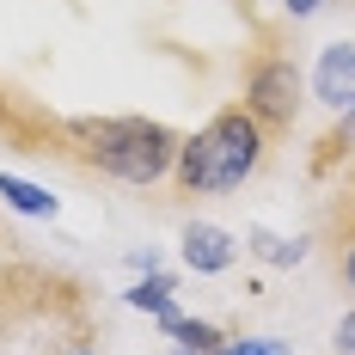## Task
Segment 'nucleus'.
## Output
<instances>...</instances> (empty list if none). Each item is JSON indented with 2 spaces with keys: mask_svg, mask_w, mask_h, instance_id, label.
Listing matches in <instances>:
<instances>
[{
  "mask_svg": "<svg viewBox=\"0 0 355 355\" xmlns=\"http://www.w3.org/2000/svg\"><path fill=\"white\" fill-rule=\"evenodd\" d=\"M263 159H270V135L251 123L245 105H227V110H214L196 135H184L172 184H178V196H227L245 178H257Z\"/></svg>",
  "mask_w": 355,
  "mask_h": 355,
  "instance_id": "1",
  "label": "nucleus"
},
{
  "mask_svg": "<svg viewBox=\"0 0 355 355\" xmlns=\"http://www.w3.org/2000/svg\"><path fill=\"white\" fill-rule=\"evenodd\" d=\"M68 135L80 141L86 166H98L116 184H135V190L172 178L178 147H184V135L159 116H73Z\"/></svg>",
  "mask_w": 355,
  "mask_h": 355,
  "instance_id": "2",
  "label": "nucleus"
},
{
  "mask_svg": "<svg viewBox=\"0 0 355 355\" xmlns=\"http://www.w3.org/2000/svg\"><path fill=\"white\" fill-rule=\"evenodd\" d=\"M239 105L251 110V123H257L270 141L294 135L300 105H306V80H300V62L288 55L282 43L251 49V62H245V98H239Z\"/></svg>",
  "mask_w": 355,
  "mask_h": 355,
  "instance_id": "3",
  "label": "nucleus"
},
{
  "mask_svg": "<svg viewBox=\"0 0 355 355\" xmlns=\"http://www.w3.org/2000/svg\"><path fill=\"white\" fill-rule=\"evenodd\" d=\"M233 257H239V245H233L227 227H209V220H190V227H184V263H190L196 276L233 270Z\"/></svg>",
  "mask_w": 355,
  "mask_h": 355,
  "instance_id": "4",
  "label": "nucleus"
},
{
  "mask_svg": "<svg viewBox=\"0 0 355 355\" xmlns=\"http://www.w3.org/2000/svg\"><path fill=\"white\" fill-rule=\"evenodd\" d=\"M313 92H319L331 110H349L355 105V43H331V49H319Z\"/></svg>",
  "mask_w": 355,
  "mask_h": 355,
  "instance_id": "5",
  "label": "nucleus"
},
{
  "mask_svg": "<svg viewBox=\"0 0 355 355\" xmlns=\"http://www.w3.org/2000/svg\"><path fill=\"white\" fill-rule=\"evenodd\" d=\"M349 153H355V105L343 110V116H337V129H324V141L313 147V178H324L337 159H349Z\"/></svg>",
  "mask_w": 355,
  "mask_h": 355,
  "instance_id": "6",
  "label": "nucleus"
},
{
  "mask_svg": "<svg viewBox=\"0 0 355 355\" xmlns=\"http://www.w3.org/2000/svg\"><path fill=\"white\" fill-rule=\"evenodd\" d=\"M166 324V337H178L190 355H214L227 337H220V324H209V319H184V313H172V319H159Z\"/></svg>",
  "mask_w": 355,
  "mask_h": 355,
  "instance_id": "7",
  "label": "nucleus"
},
{
  "mask_svg": "<svg viewBox=\"0 0 355 355\" xmlns=\"http://www.w3.org/2000/svg\"><path fill=\"white\" fill-rule=\"evenodd\" d=\"M0 202L19 209V214H37V220L55 214V196L49 190H37V184H25V178H12V172H0Z\"/></svg>",
  "mask_w": 355,
  "mask_h": 355,
  "instance_id": "8",
  "label": "nucleus"
},
{
  "mask_svg": "<svg viewBox=\"0 0 355 355\" xmlns=\"http://www.w3.org/2000/svg\"><path fill=\"white\" fill-rule=\"evenodd\" d=\"M135 313H153V319H172L178 306H172V276H147V282H135L129 294H123Z\"/></svg>",
  "mask_w": 355,
  "mask_h": 355,
  "instance_id": "9",
  "label": "nucleus"
},
{
  "mask_svg": "<svg viewBox=\"0 0 355 355\" xmlns=\"http://www.w3.org/2000/svg\"><path fill=\"white\" fill-rule=\"evenodd\" d=\"M251 257H263V263H300L306 257V239H282V233L251 227Z\"/></svg>",
  "mask_w": 355,
  "mask_h": 355,
  "instance_id": "10",
  "label": "nucleus"
},
{
  "mask_svg": "<svg viewBox=\"0 0 355 355\" xmlns=\"http://www.w3.org/2000/svg\"><path fill=\"white\" fill-rule=\"evenodd\" d=\"M349 227H355V172H349V184L331 196V209H324V239H331V233H349Z\"/></svg>",
  "mask_w": 355,
  "mask_h": 355,
  "instance_id": "11",
  "label": "nucleus"
},
{
  "mask_svg": "<svg viewBox=\"0 0 355 355\" xmlns=\"http://www.w3.org/2000/svg\"><path fill=\"white\" fill-rule=\"evenodd\" d=\"M331 270H337V282L355 294V227L349 233H331Z\"/></svg>",
  "mask_w": 355,
  "mask_h": 355,
  "instance_id": "12",
  "label": "nucleus"
},
{
  "mask_svg": "<svg viewBox=\"0 0 355 355\" xmlns=\"http://www.w3.org/2000/svg\"><path fill=\"white\" fill-rule=\"evenodd\" d=\"M214 355H288L282 343H270V337H239V343H220Z\"/></svg>",
  "mask_w": 355,
  "mask_h": 355,
  "instance_id": "13",
  "label": "nucleus"
},
{
  "mask_svg": "<svg viewBox=\"0 0 355 355\" xmlns=\"http://www.w3.org/2000/svg\"><path fill=\"white\" fill-rule=\"evenodd\" d=\"M337 355H355V313L337 319Z\"/></svg>",
  "mask_w": 355,
  "mask_h": 355,
  "instance_id": "14",
  "label": "nucleus"
},
{
  "mask_svg": "<svg viewBox=\"0 0 355 355\" xmlns=\"http://www.w3.org/2000/svg\"><path fill=\"white\" fill-rule=\"evenodd\" d=\"M324 0H288V12H294V19H306V12H319Z\"/></svg>",
  "mask_w": 355,
  "mask_h": 355,
  "instance_id": "15",
  "label": "nucleus"
}]
</instances>
